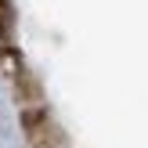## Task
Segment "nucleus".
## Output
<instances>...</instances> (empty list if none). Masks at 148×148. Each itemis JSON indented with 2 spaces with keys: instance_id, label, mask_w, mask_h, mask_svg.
Instances as JSON below:
<instances>
[]
</instances>
